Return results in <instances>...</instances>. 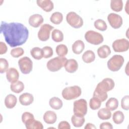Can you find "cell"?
<instances>
[{
	"mask_svg": "<svg viewBox=\"0 0 129 129\" xmlns=\"http://www.w3.org/2000/svg\"><path fill=\"white\" fill-rule=\"evenodd\" d=\"M0 32L11 47L22 45L27 40L29 30L23 24L17 22H1Z\"/></svg>",
	"mask_w": 129,
	"mask_h": 129,
	"instance_id": "6da1fadb",
	"label": "cell"
},
{
	"mask_svg": "<svg viewBox=\"0 0 129 129\" xmlns=\"http://www.w3.org/2000/svg\"><path fill=\"white\" fill-rule=\"evenodd\" d=\"M82 93L81 88L77 85L67 87L62 91V96L63 99L70 100L79 97Z\"/></svg>",
	"mask_w": 129,
	"mask_h": 129,
	"instance_id": "7a4b0ae2",
	"label": "cell"
},
{
	"mask_svg": "<svg viewBox=\"0 0 129 129\" xmlns=\"http://www.w3.org/2000/svg\"><path fill=\"white\" fill-rule=\"evenodd\" d=\"M67 60V58L65 57L57 56L54 57L47 61V68L50 72H57L64 67Z\"/></svg>",
	"mask_w": 129,
	"mask_h": 129,
	"instance_id": "3957f363",
	"label": "cell"
},
{
	"mask_svg": "<svg viewBox=\"0 0 129 129\" xmlns=\"http://www.w3.org/2000/svg\"><path fill=\"white\" fill-rule=\"evenodd\" d=\"M124 61V58L122 55H114L107 61V67L111 71H118L122 66Z\"/></svg>",
	"mask_w": 129,
	"mask_h": 129,
	"instance_id": "277c9868",
	"label": "cell"
},
{
	"mask_svg": "<svg viewBox=\"0 0 129 129\" xmlns=\"http://www.w3.org/2000/svg\"><path fill=\"white\" fill-rule=\"evenodd\" d=\"M66 20L68 23L74 28H80L83 25L82 18L74 12H70L67 14Z\"/></svg>",
	"mask_w": 129,
	"mask_h": 129,
	"instance_id": "5b68a950",
	"label": "cell"
},
{
	"mask_svg": "<svg viewBox=\"0 0 129 129\" xmlns=\"http://www.w3.org/2000/svg\"><path fill=\"white\" fill-rule=\"evenodd\" d=\"M85 38L88 42L93 45H99L104 40L101 34L93 30L87 31L85 34Z\"/></svg>",
	"mask_w": 129,
	"mask_h": 129,
	"instance_id": "8992f818",
	"label": "cell"
},
{
	"mask_svg": "<svg viewBox=\"0 0 129 129\" xmlns=\"http://www.w3.org/2000/svg\"><path fill=\"white\" fill-rule=\"evenodd\" d=\"M73 111L74 114L84 116L87 112V102L85 99H80L74 102Z\"/></svg>",
	"mask_w": 129,
	"mask_h": 129,
	"instance_id": "52a82bcc",
	"label": "cell"
},
{
	"mask_svg": "<svg viewBox=\"0 0 129 129\" xmlns=\"http://www.w3.org/2000/svg\"><path fill=\"white\" fill-rule=\"evenodd\" d=\"M18 64L21 72L24 74H28L32 70L33 62L28 57L21 58L18 60Z\"/></svg>",
	"mask_w": 129,
	"mask_h": 129,
	"instance_id": "ba28073f",
	"label": "cell"
},
{
	"mask_svg": "<svg viewBox=\"0 0 129 129\" xmlns=\"http://www.w3.org/2000/svg\"><path fill=\"white\" fill-rule=\"evenodd\" d=\"M114 85V82L112 79L106 78L97 84L95 90L102 92H107L112 90Z\"/></svg>",
	"mask_w": 129,
	"mask_h": 129,
	"instance_id": "9c48e42d",
	"label": "cell"
},
{
	"mask_svg": "<svg viewBox=\"0 0 129 129\" xmlns=\"http://www.w3.org/2000/svg\"><path fill=\"white\" fill-rule=\"evenodd\" d=\"M113 50L117 52H124L128 50L129 41L125 38L115 40L112 44Z\"/></svg>",
	"mask_w": 129,
	"mask_h": 129,
	"instance_id": "30bf717a",
	"label": "cell"
},
{
	"mask_svg": "<svg viewBox=\"0 0 129 129\" xmlns=\"http://www.w3.org/2000/svg\"><path fill=\"white\" fill-rule=\"evenodd\" d=\"M53 28V26L48 24L42 25L38 32L39 39L42 41H47L49 38L50 32Z\"/></svg>",
	"mask_w": 129,
	"mask_h": 129,
	"instance_id": "8fae6325",
	"label": "cell"
},
{
	"mask_svg": "<svg viewBox=\"0 0 129 129\" xmlns=\"http://www.w3.org/2000/svg\"><path fill=\"white\" fill-rule=\"evenodd\" d=\"M107 20L110 25L114 29L119 28L123 22L122 17L115 13H110L107 16Z\"/></svg>",
	"mask_w": 129,
	"mask_h": 129,
	"instance_id": "7c38bea8",
	"label": "cell"
},
{
	"mask_svg": "<svg viewBox=\"0 0 129 129\" xmlns=\"http://www.w3.org/2000/svg\"><path fill=\"white\" fill-rule=\"evenodd\" d=\"M6 78L10 83H13L18 81L19 74L18 70L14 68H10L6 71Z\"/></svg>",
	"mask_w": 129,
	"mask_h": 129,
	"instance_id": "4fadbf2b",
	"label": "cell"
},
{
	"mask_svg": "<svg viewBox=\"0 0 129 129\" xmlns=\"http://www.w3.org/2000/svg\"><path fill=\"white\" fill-rule=\"evenodd\" d=\"M43 17L38 14H35L31 15L29 18V25L34 28H37L40 26L43 22Z\"/></svg>",
	"mask_w": 129,
	"mask_h": 129,
	"instance_id": "5bb4252c",
	"label": "cell"
},
{
	"mask_svg": "<svg viewBox=\"0 0 129 129\" xmlns=\"http://www.w3.org/2000/svg\"><path fill=\"white\" fill-rule=\"evenodd\" d=\"M36 3L39 7L46 12H50L54 7L53 3L50 0H37Z\"/></svg>",
	"mask_w": 129,
	"mask_h": 129,
	"instance_id": "9a60e30c",
	"label": "cell"
},
{
	"mask_svg": "<svg viewBox=\"0 0 129 129\" xmlns=\"http://www.w3.org/2000/svg\"><path fill=\"white\" fill-rule=\"evenodd\" d=\"M19 102L24 106L30 105L34 100V97L32 94L29 93H24L19 96Z\"/></svg>",
	"mask_w": 129,
	"mask_h": 129,
	"instance_id": "2e32d148",
	"label": "cell"
},
{
	"mask_svg": "<svg viewBox=\"0 0 129 129\" xmlns=\"http://www.w3.org/2000/svg\"><path fill=\"white\" fill-rule=\"evenodd\" d=\"M64 67L67 72L70 73H74L77 70L78 64L75 59H69L67 60Z\"/></svg>",
	"mask_w": 129,
	"mask_h": 129,
	"instance_id": "e0dca14e",
	"label": "cell"
},
{
	"mask_svg": "<svg viewBox=\"0 0 129 129\" xmlns=\"http://www.w3.org/2000/svg\"><path fill=\"white\" fill-rule=\"evenodd\" d=\"M56 119L57 115L54 111L48 110L46 111L43 115V120L47 124H53Z\"/></svg>",
	"mask_w": 129,
	"mask_h": 129,
	"instance_id": "ac0fdd59",
	"label": "cell"
},
{
	"mask_svg": "<svg viewBox=\"0 0 129 129\" xmlns=\"http://www.w3.org/2000/svg\"><path fill=\"white\" fill-rule=\"evenodd\" d=\"M25 125L27 129H43V126L42 123L38 120L34 118H31L28 120Z\"/></svg>",
	"mask_w": 129,
	"mask_h": 129,
	"instance_id": "d6986e66",
	"label": "cell"
},
{
	"mask_svg": "<svg viewBox=\"0 0 129 129\" xmlns=\"http://www.w3.org/2000/svg\"><path fill=\"white\" fill-rule=\"evenodd\" d=\"M17 97L13 94L8 95L5 99V105L7 108L11 109L14 108L17 103Z\"/></svg>",
	"mask_w": 129,
	"mask_h": 129,
	"instance_id": "ffe728a7",
	"label": "cell"
},
{
	"mask_svg": "<svg viewBox=\"0 0 129 129\" xmlns=\"http://www.w3.org/2000/svg\"><path fill=\"white\" fill-rule=\"evenodd\" d=\"M111 53L110 47L107 45H103L99 47L97 49V54L99 57L105 58L107 57Z\"/></svg>",
	"mask_w": 129,
	"mask_h": 129,
	"instance_id": "44dd1931",
	"label": "cell"
},
{
	"mask_svg": "<svg viewBox=\"0 0 129 129\" xmlns=\"http://www.w3.org/2000/svg\"><path fill=\"white\" fill-rule=\"evenodd\" d=\"M73 52L77 54H79L82 52L85 48V44L83 41L81 40L76 41L72 45Z\"/></svg>",
	"mask_w": 129,
	"mask_h": 129,
	"instance_id": "7402d4cb",
	"label": "cell"
},
{
	"mask_svg": "<svg viewBox=\"0 0 129 129\" xmlns=\"http://www.w3.org/2000/svg\"><path fill=\"white\" fill-rule=\"evenodd\" d=\"M49 104L52 109L58 110L62 107L63 103L62 100L59 98L56 97H53L50 99L49 101Z\"/></svg>",
	"mask_w": 129,
	"mask_h": 129,
	"instance_id": "603a6c76",
	"label": "cell"
},
{
	"mask_svg": "<svg viewBox=\"0 0 129 129\" xmlns=\"http://www.w3.org/2000/svg\"><path fill=\"white\" fill-rule=\"evenodd\" d=\"M10 88L12 92L16 93H19L23 91L24 89V85L22 82L17 81L14 83H11Z\"/></svg>",
	"mask_w": 129,
	"mask_h": 129,
	"instance_id": "cb8c5ba5",
	"label": "cell"
},
{
	"mask_svg": "<svg viewBox=\"0 0 129 129\" xmlns=\"http://www.w3.org/2000/svg\"><path fill=\"white\" fill-rule=\"evenodd\" d=\"M95 59V54L94 52L91 50L86 51L82 55V59L86 63H91Z\"/></svg>",
	"mask_w": 129,
	"mask_h": 129,
	"instance_id": "d4e9b609",
	"label": "cell"
},
{
	"mask_svg": "<svg viewBox=\"0 0 129 129\" xmlns=\"http://www.w3.org/2000/svg\"><path fill=\"white\" fill-rule=\"evenodd\" d=\"M85 121V119L84 116H78L75 114L72 115L71 118V121L73 125L75 127H79L82 126Z\"/></svg>",
	"mask_w": 129,
	"mask_h": 129,
	"instance_id": "484cf974",
	"label": "cell"
},
{
	"mask_svg": "<svg viewBox=\"0 0 129 129\" xmlns=\"http://www.w3.org/2000/svg\"><path fill=\"white\" fill-rule=\"evenodd\" d=\"M98 117L102 120H107L110 118L111 116V112L110 110L107 108H102L100 109L97 113Z\"/></svg>",
	"mask_w": 129,
	"mask_h": 129,
	"instance_id": "4316f807",
	"label": "cell"
},
{
	"mask_svg": "<svg viewBox=\"0 0 129 129\" xmlns=\"http://www.w3.org/2000/svg\"><path fill=\"white\" fill-rule=\"evenodd\" d=\"M106 107L110 111H113L116 109L118 106V100L114 97L109 98L105 104Z\"/></svg>",
	"mask_w": 129,
	"mask_h": 129,
	"instance_id": "83f0119b",
	"label": "cell"
},
{
	"mask_svg": "<svg viewBox=\"0 0 129 129\" xmlns=\"http://www.w3.org/2000/svg\"><path fill=\"white\" fill-rule=\"evenodd\" d=\"M30 53L32 56L35 59L39 60L43 57V52L42 49L38 47H35L30 50Z\"/></svg>",
	"mask_w": 129,
	"mask_h": 129,
	"instance_id": "f1b7e54d",
	"label": "cell"
},
{
	"mask_svg": "<svg viewBox=\"0 0 129 129\" xmlns=\"http://www.w3.org/2000/svg\"><path fill=\"white\" fill-rule=\"evenodd\" d=\"M110 8L115 12H120L122 10L123 2L121 0H111L110 2Z\"/></svg>",
	"mask_w": 129,
	"mask_h": 129,
	"instance_id": "f546056e",
	"label": "cell"
},
{
	"mask_svg": "<svg viewBox=\"0 0 129 129\" xmlns=\"http://www.w3.org/2000/svg\"><path fill=\"white\" fill-rule=\"evenodd\" d=\"M62 20L63 15L59 12H56L52 13L50 18L51 22L55 25L59 24L62 21Z\"/></svg>",
	"mask_w": 129,
	"mask_h": 129,
	"instance_id": "4dcf8cb0",
	"label": "cell"
},
{
	"mask_svg": "<svg viewBox=\"0 0 129 129\" xmlns=\"http://www.w3.org/2000/svg\"><path fill=\"white\" fill-rule=\"evenodd\" d=\"M52 39L56 42H60L63 40V34L58 29H54L51 33Z\"/></svg>",
	"mask_w": 129,
	"mask_h": 129,
	"instance_id": "1f68e13d",
	"label": "cell"
},
{
	"mask_svg": "<svg viewBox=\"0 0 129 129\" xmlns=\"http://www.w3.org/2000/svg\"><path fill=\"white\" fill-rule=\"evenodd\" d=\"M124 119V115L123 112L118 110L114 112L112 115V120L113 122L117 124L121 123Z\"/></svg>",
	"mask_w": 129,
	"mask_h": 129,
	"instance_id": "d6a6232c",
	"label": "cell"
},
{
	"mask_svg": "<svg viewBox=\"0 0 129 129\" xmlns=\"http://www.w3.org/2000/svg\"><path fill=\"white\" fill-rule=\"evenodd\" d=\"M55 51L58 56L64 57L68 52V49L66 45L61 44L58 45L56 47Z\"/></svg>",
	"mask_w": 129,
	"mask_h": 129,
	"instance_id": "836d02e7",
	"label": "cell"
},
{
	"mask_svg": "<svg viewBox=\"0 0 129 129\" xmlns=\"http://www.w3.org/2000/svg\"><path fill=\"white\" fill-rule=\"evenodd\" d=\"M101 105V101L98 98L93 96L90 99L89 102V106L92 110L99 109Z\"/></svg>",
	"mask_w": 129,
	"mask_h": 129,
	"instance_id": "e575fe53",
	"label": "cell"
},
{
	"mask_svg": "<svg viewBox=\"0 0 129 129\" xmlns=\"http://www.w3.org/2000/svg\"><path fill=\"white\" fill-rule=\"evenodd\" d=\"M94 25L97 29L102 31L106 30L107 28V26L106 22L102 19L96 20L94 22Z\"/></svg>",
	"mask_w": 129,
	"mask_h": 129,
	"instance_id": "d590c367",
	"label": "cell"
},
{
	"mask_svg": "<svg viewBox=\"0 0 129 129\" xmlns=\"http://www.w3.org/2000/svg\"><path fill=\"white\" fill-rule=\"evenodd\" d=\"M24 53V51L23 49L21 47H17L12 49L11 50V55L13 57L15 58L19 57L22 55H23Z\"/></svg>",
	"mask_w": 129,
	"mask_h": 129,
	"instance_id": "8d00e7d4",
	"label": "cell"
},
{
	"mask_svg": "<svg viewBox=\"0 0 129 129\" xmlns=\"http://www.w3.org/2000/svg\"><path fill=\"white\" fill-rule=\"evenodd\" d=\"M93 96L98 98L101 102H103L107 99L108 95L107 92H102L95 90L93 93Z\"/></svg>",
	"mask_w": 129,
	"mask_h": 129,
	"instance_id": "74e56055",
	"label": "cell"
},
{
	"mask_svg": "<svg viewBox=\"0 0 129 129\" xmlns=\"http://www.w3.org/2000/svg\"><path fill=\"white\" fill-rule=\"evenodd\" d=\"M9 68V63L7 60L4 58H0V73L3 74L7 71Z\"/></svg>",
	"mask_w": 129,
	"mask_h": 129,
	"instance_id": "f35d334b",
	"label": "cell"
},
{
	"mask_svg": "<svg viewBox=\"0 0 129 129\" xmlns=\"http://www.w3.org/2000/svg\"><path fill=\"white\" fill-rule=\"evenodd\" d=\"M42 50L43 52V57L45 58H48L52 56L53 52L52 48L48 46H44L42 48Z\"/></svg>",
	"mask_w": 129,
	"mask_h": 129,
	"instance_id": "ab89813d",
	"label": "cell"
},
{
	"mask_svg": "<svg viewBox=\"0 0 129 129\" xmlns=\"http://www.w3.org/2000/svg\"><path fill=\"white\" fill-rule=\"evenodd\" d=\"M121 108L125 110H128L129 109V96H124L121 101Z\"/></svg>",
	"mask_w": 129,
	"mask_h": 129,
	"instance_id": "60d3db41",
	"label": "cell"
},
{
	"mask_svg": "<svg viewBox=\"0 0 129 129\" xmlns=\"http://www.w3.org/2000/svg\"><path fill=\"white\" fill-rule=\"evenodd\" d=\"M34 118L33 114L29 112H25L22 115V121L24 124L29 119Z\"/></svg>",
	"mask_w": 129,
	"mask_h": 129,
	"instance_id": "b9f144b4",
	"label": "cell"
},
{
	"mask_svg": "<svg viewBox=\"0 0 129 129\" xmlns=\"http://www.w3.org/2000/svg\"><path fill=\"white\" fill-rule=\"evenodd\" d=\"M58 129H70L71 126L69 123L66 121L60 122L58 125Z\"/></svg>",
	"mask_w": 129,
	"mask_h": 129,
	"instance_id": "7bdbcfd3",
	"label": "cell"
},
{
	"mask_svg": "<svg viewBox=\"0 0 129 129\" xmlns=\"http://www.w3.org/2000/svg\"><path fill=\"white\" fill-rule=\"evenodd\" d=\"M99 127L100 129H104V128L112 129L113 126L112 125L111 123L109 122H104L101 123L100 124Z\"/></svg>",
	"mask_w": 129,
	"mask_h": 129,
	"instance_id": "ee69618b",
	"label": "cell"
},
{
	"mask_svg": "<svg viewBox=\"0 0 129 129\" xmlns=\"http://www.w3.org/2000/svg\"><path fill=\"white\" fill-rule=\"evenodd\" d=\"M0 48H0V54H5L6 53L8 48H7V46L6 44L4 42H3L2 41H1L0 42Z\"/></svg>",
	"mask_w": 129,
	"mask_h": 129,
	"instance_id": "f6af8a7d",
	"label": "cell"
},
{
	"mask_svg": "<svg viewBox=\"0 0 129 129\" xmlns=\"http://www.w3.org/2000/svg\"><path fill=\"white\" fill-rule=\"evenodd\" d=\"M85 129H89V128H96V126L91 123H88L86 124V126L84 127Z\"/></svg>",
	"mask_w": 129,
	"mask_h": 129,
	"instance_id": "bcb514c9",
	"label": "cell"
}]
</instances>
